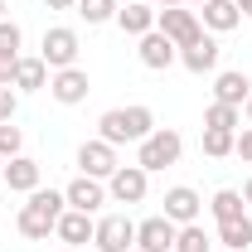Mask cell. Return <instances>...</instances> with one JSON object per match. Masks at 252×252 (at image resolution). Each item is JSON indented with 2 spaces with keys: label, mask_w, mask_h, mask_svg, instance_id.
Segmentation results:
<instances>
[{
  "label": "cell",
  "mask_w": 252,
  "mask_h": 252,
  "mask_svg": "<svg viewBox=\"0 0 252 252\" xmlns=\"http://www.w3.org/2000/svg\"><path fill=\"white\" fill-rule=\"evenodd\" d=\"M199 20H204V30H214V34H228V30H238V5L233 0H204V10H199Z\"/></svg>",
  "instance_id": "cell-18"
},
{
  "label": "cell",
  "mask_w": 252,
  "mask_h": 252,
  "mask_svg": "<svg viewBox=\"0 0 252 252\" xmlns=\"http://www.w3.org/2000/svg\"><path fill=\"white\" fill-rule=\"evenodd\" d=\"M233 151H238V156H243V160L252 165V126L243 131V136H238V146H233Z\"/></svg>",
  "instance_id": "cell-31"
},
{
  "label": "cell",
  "mask_w": 252,
  "mask_h": 252,
  "mask_svg": "<svg viewBox=\"0 0 252 252\" xmlns=\"http://www.w3.org/2000/svg\"><path fill=\"white\" fill-rule=\"evenodd\" d=\"M243 107H248V126H252V97H248V102H243Z\"/></svg>",
  "instance_id": "cell-35"
},
{
  "label": "cell",
  "mask_w": 252,
  "mask_h": 252,
  "mask_svg": "<svg viewBox=\"0 0 252 252\" xmlns=\"http://www.w3.org/2000/svg\"><path fill=\"white\" fill-rule=\"evenodd\" d=\"M175 252H209V233H204L199 223H185V228L175 233Z\"/></svg>",
  "instance_id": "cell-25"
},
{
  "label": "cell",
  "mask_w": 252,
  "mask_h": 252,
  "mask_svg": "<svg viewBox=\"0 0 252 252\" xmlns=\"http://www.w3.org/2000/svg\"><path fill=\"white\" fill-rule=\"evenodd\" d=\"M199 209H204V199H199L189 185H175L170 194H165V219L180 223V228H185V223H199Z\"/></svg>",
  "instance_id": "cell-12"
},
{
  "label": "cell",
  "mask_w": 252,
  "mask_h": 252,
  "mask_svg": "<svg viewBox=\"0 0 252 252\" xmlns=\"http://www.w3.org/2000/svg\"><path fill=\"white\" fill-rule=\"evenodd\" d=\"M20 39L25 34H20L15 20H0V54H20Z\"/></svg>",
  "instance_id": "cell-28"
},
{
  "label": "cell",
  "mask_w": 252,
  "mask_h": 252,
  "mask_svg": "<svg viewBox=\"0 0 252 252\" xmlns=\"http://www.w3.org/2000/svg\"><path fill=\"white\" fill-rule=\"evenodd\" d=\"M15 88H20V93L49 88V63H44V59H20V63H15Z\"/></svg>",
  "instance_id": "cell-19"
},
{
  "label": "cell",
  "mask_w": 252,
  "mask_h": 252,
  "mask_svg": "<svg viewBox=\"0 0 252 252\" xmlns=\"http://www.w3.org/2000/svg\"><path fill=\"white\" fill-rule=\"evenodd\" d=\"M209 209H214L219 223H228V219H243V214H248V199H243V189H219V194L209 199Z\"/></svg>",
  "instance_id": "cell-22"
},
{
  "label": "cell",
  "mask_w": 252,
  "mask_h": 252,
  "mask_svg": "<svg viewBox=\"0 0 252 252\" xmlns=\"http://www.w3.org/2000/svg\"><path fill=\"white\" fill-rule=\"evenodd\" d=\"M175 59H180V49H175L160 30L141 34V63H146V68H156V73H160V68H170Z\"/></svg>",
  "instance_id": "cell-16"
},
{
  "label": "cell",
  "mask_w": 252,
  "mask_h": 252,
  "mask_svg": "<svg viewBox=\"0 0 252 252\" xmlns=\"http://www.w3.org/2000/svg\"><path fill=\"white\" fill-rule=\"evenodd\" d=\"M219 39H214V34H204V39H194V44H189V49H180V63H185L189 73H214V68H219Z\"/></svg>",
  "instance_id": "cell-15"
},
{
  "label": "cell",
  "mask_w": 252,
  "mask_h": 252,
  "mask_svg": "<svg viewBox=\"0 0 252 252\" xmlns=\"http://www.w3.org/2000/svg\"><path fill=\"white\" fill-rule=\"evenodd\" d=\"M49 93H54V102H63V107H78L83 97L93 93V83H88V73L73 63V68H59V73L49 78Z\"/></svg>",
  "instance_id": "cell-10"
},
{
  "label": "cell",
  "mask_w": 252,
  "mask_h": 252,
  "mask_svg": "<svg viewBox=\"0 0 252 252\" xmlns=\"http://www.w3.org/2000/svg\"><path fill=\"white\" fill-rule=\"evenodd\" d=\"M233 146H238V131H214V126H204V156L209 160L233 156Z\"/></svg>",
  "instance_id": "cell-23"
},
{
  "label": "cell",
  "mask_w": 252,
  "mask_h": 252,
  "mask_svg": "<svg viewBox=\"0 0 252 252\" xmlns=\"http://www.w3.org/2000/svg\"><path fill=\"white\" fill-rule=\"evenodd\" d=\"M93 243L97 252H136V223L126 214H107V219H97Z\"/></svg>",
  "instance_id": "cell-5"
},
{
  "label": "cell",
  "mask_w": 252,
  "mask_h": 252,
  "mask_svg": "<svg viewBox=\"0 0 252 252\" xmlns=\"http://www.w3.org/2000/svg\"><path fill=\"white\" fill-rule=\"evenodd\" d=\"M219 243H223L228 252H248V248H252V219L243 214V219L219 223Z\"/></svg>",
  "instance_id": "cell-20"
},
{
  "label": "cell",
  "mask_w": 252,
  "mask_h": 252,
  "mask_svg": "<svg viewBox=\"0 0 252 252\" xmlns=\"http://www.w3.org/2000/svg\"><path fill=\"white\" fill-rule=\"evenodd\" d=\"M248 97H252V78L243 73V68H228V73H219V78H214V102L243 107Z\"/></svg>",
  "instance_id": "cell-14"
},
{
  "label": "cell",
  "mask_w": 252,
  "mask_h": 252,
  "mask_svg": "<svg viewBox=\"0 0 252 252\" xmlns=\"http://www.w3.org/2000/svg\"><path fill=\"white\" fill-rule=\"evenodd\" d=\"M15 63L20 54H0V88H15Z\"/></svg>",
  "instance_id": "cell-30"
},
{
  "label": "cell",
  "mask_w": 252,
  "mask_h": 252,
  "mask_svg": "<svg viewBox=\"0 0 252 252\" xmlns=\"http://www.w3.org/2000/svg\"><path fill=\"white\" fill-rule=\"evenodd\" d=\"M238 122H243V107H228V102H214L204 112V126H214V131H238Z\"/></svg>",
  "instance_id": "cell-24"
},
{
  "label": "cell",
  "mask_w": 252,
  "mask_h": 252,
  "mask_svg": "<svg viewBox=\"0 0 252 252\" xmlns=\"http://www.w3.org/2000/svg\"><path fill=\"white\" fill-rule=\"evenodd\" d=\"M63 252H78V248H63Z\"/></svg>",
  "instance_id": "cell-40"
},
{
  "label": "cell",
  "mask_w": 252,
  "mask_h": 252,
  "mask_svg": "<svg viewBox=\"0 0 252 252\" xmlns=\"http://www.w3.org/2000/svg\"><path fill=\"white\" fill-rule=\"evenodd\" d=\"M49 10H78V0H44Z\"/></svg>",
  "instance_id": "cell-32"
},
{
  "label": "cell",
  "mask_w": 252,
  "mask_h": 252,
  "mask_svg": "<svg viewBox=\"0 0 252 252\" xmlns=\"http://www.w3.org/2000/svg\"><path fill=\"white\" fill-rule=\"evenodd\" d=\"M5 185L15 189V194H34L39 189V160H30V156L5 160Z\"/></svg>",
  "instance_id": "cell-17"
},
{
  "label": "cell",
  "mask_w": 252,
  "mask_h": 252,
  "mask_svg": "<svg viewBox=\"0 0 252 252\" xmlns=\"http://www.w3.org/2000/svg\"><path fill=\"white\" fill-rule=\"evenodd\" d=\"M59 243L63 248H83V243H93V233H97V223L93 214H78V209H63V219H59Z\"/></svg>",
  "instance_id": "cell-13"
},
{
  "label": "cell",
  "mask_w": 252,
  "mask_h": 252,
  "mask_svg": "<svg viewBox=\"0 0 252 252\" xmlns=\"http://www.w3.org/2000/svg\"><path fill=\"white\" fill-rule=\"evenodd\" d=\"M0 185H5V160H0Z\"/></svg>",
  "instance_id": "cell-37"
},
{
  "label": "cell",
  "mask_w": 252,
  "mask_h": 252,
  "mask_svg": "<svg viewBox=\"0 0 252 252\" xmlns=\"http://www.w3.org/2000/svg\"><path fill=\"white\" fill-rule=\"evenodd\" d=\"M146 189H151V175H146L141 165H117V175L107 180V194H112L117 204H141Z\"/></svg>",
  "instance_id": "cell-8"
},
{
  "label": "cell",
  "mask_w": 252,
  "mask_h": 252,
  "mask_svg": "<svg viewBox=\"0 0 252 252\" xmlns=\"http://www.w3.org/2000/svg\"><path fill=\"white\" fill-rule=\"evenodd\" d=\"M223 252H228V248H223Z\"/></svg>",
  "instance_id": "cell-41"
},
{
  "label": "cell",
  "mask_w": 252,
  "mask_h": 252,
  "mask_svg": "<svg viewBox=\"0 0 252 252\" xmlns=\"http://www.w3.org/2000/svg\"><path fill=\"white\" fill-rule=\"evenodd\" d=\"M63 199H68V209H78V214H97V209L107 204V189H102V180H93V175H78L73 185L63 189Z\"/></svg>",
  "instance_id": "cell-11"
},
{
  "label": "cell",
  "mask_w": 252,
  "mask_h": 252,
  "mask_svg": "<svg viewBox=\"0 0 252 252\" xmlns=\"http://www.w3.org/2000/svg\"><path fill=\"white\" fill-rule=\"evenodd\" d=\"M0 20H5V0H0Z\"/></svg>",
  "instance_id": "cell-38"
},
{
  "label": "cell",
  "mask_w": 252,
  "mask_h": 252,
  "mask_svg": "<svg viewBox=\"0 0 252 252\" xmlns=\"http://www.w3.org/2000/svg\"><path fill=\"white\" fill-rule=\"evenodd\" d=\"M15 112H20V97H15V88H0V122H15Z\"/></svg>",
  "instance_id": "cell-29"
},
{
  "label": "cell",
  "mask_w": 252,
  "mask_h": 252,
  "mask_svg": "<svg viewBox=\"0 0 252 252\" xmlns=\"http://www.w3.org/2000/svg\"><path fill=\"white\" fill-rule=\"evenodd\" d=\"M39 59L49 63L54 73H59V68H73V63H78V34L68 30V25L44 30V49H39Z\"/></svg>",
  "instance_id": "cell-6"
},
{
  "label": "cell",
  "mask_w": 252,
  "mask_h": 252,
  "mask_svg": "<svg viewBox=\"0 0 252 252\" xmlns=\"http://www.w3.org/2000/svg\"><path fill=\"white\" fill-rule=\"evenodd\" d=\"M117 25H122L126 34H151L156 30V5H126V10H117Z\"/></svg>",
  "instance_id": "cell-21"
},
{
  "label": "cell",
  "mask_w": 252,
  "mask_h": 252,
  "mask_svg": "<svg viewBox=\"0 0 252 252\" xmlns=\"http://www.w3.org/2000/svg\"><path fill=\"white\" fill-rule=\"evenodd\" d=\"M117 165H122V160H117V146H107L102 136L78 146V170H83V175H93V180H112V175H117Z\"/></svg>",
  "instance_id": "cell-7"
},
{
  "label": "cell",
  "mask_w": 252,
  "mask_h": 252,
  "mask_svg": "<svg viewBox=\"0 0 252 252\" xmlns=\"http://www.w3.org/2000/svg\"><path fill=\"white\" fill-rule=\"evenodd\" d=\"M185 5H204V0H185Z\"/></svg>",
  "instance_id": "cell-39"
},
{
  "label": "cell",
  "mask_w": 252,
  "mask_h": 252,
  "mask_svg": "<svg viewBox=\"0 0 252 252\" xmlns=\"http://www.w3.org/2000/svg\"><path fill=\"white\" fill-rule=\"evenodd\" d=\"M238 5V15H252V0H233Z\"/></svg>",
  "instance_id": "cell-33"
},
{
  "label": "cell",
  "mask_w": 252,
  "mask_h": 252,
  "mask_svg": "<svg viewBox=\"0 0 252 252\" xmlns=\"http://www.w3.org/2000/svg\"><path fill=\"white\" fill-rule=\"evenodd\" d=\"M97 131H102L107 146H126V141L141 146V141L156 131V112H151V107H112V112H102Z\"/></svg>",
  "instance_id": "cell-1"
},
{
  "label": "cell",
  "mask_w": 252,
  "mask_h": 252,
  "mask_svg": "<svg viewBox=\"0 0 252 252\" xmlns=\"http://www.w3.org/2000/svg\"><path fill=\"white\" fill-rule=\"evenodd\" d=\"M20 151H25V131L15 122H0V160H15Z\"/></svg>",
  "instance_id": "cell-27"
},
{
  "label": "cell",
  "mask_w": 252,
  "mask_h": 252,
  "mask_svg": "<svg viewBox=\"0 0 252 252\" xmlns=\"http://www.w3.org/2000/svg\"><path fill=\"white\" fill-rule=\"evenodd\" d=\"M156 5H160V10H165V5H180V0H156Z\"/></svg>",
  "instance_id": "cell-36"
},
{
  "label": "cell",
  "mask_w": 252,
  "mask_h": 252,
  "mask_svg": "<svg viewBox=\"0 0 252 252\" xmlns=\"http://www.w3.org/2000/svg\"><path fill=\"white\" fill-rule=\"evenodd\" d=\"M78 15L88 25H107V20H117V0H78Z\"/></svg>",
  "instance_id": "cell-26"
},
{
  "label": "cell",
  "mask_w": 252,
  "mask_h": 252,
  "mask_svg": "<svg viewBox=\"0 0 252 252\" xmlns=\"http://www.w3.org/2000/svg\"><path fill=\"white\" fill-rule=\"evenodd\" d=\"M63 209H68V199H63L59 189H34V194H30V204L20 209V233H25L30 243H44V238L59 228Z\"/></svg>",
  "instance_id": "cell-2"
},
{
  "label": "cell",
  "mask_w": 252,
  "mask_h": 252,
  "mask_svg": "<svg viewBox=\"0 0 252 252\" xmlns=\"http://www.w3.org/2000/svg\"><path fill=\"white\" fill-rule=\"evenodd\" d=\"M243 199H248V204H252V180H248V185H243Z\"/></svg>",
  "instance_id": "cell-34"
},
{
  "label": "cell",
  "mask_w": 252,
  "mask_h": 252,
  "mask_svg": "<svg viewBox=\"0 0 252 252\" xmlns=\"http://www.w3.org/2000/svg\"><path fill=\"white\" fill-rule=\"evenodd\" d=\"M180 151H185V141H180V131H170V126H156L146 141H141V156H136V165L151 175V170H170L175 160H180Z\"/></svg>",
  "instance_id": "cell-4"
},
{
  "label": "cell",
  "mask_w": 252,
  "mask_h": 252,
  "mask_svg": "<svg viewBox=\"0 0 252 252\" xmlns=\"http://www.w3.org/2000/svg\"><path fill=\"white\" fill-rule=\"evenodd\" d=\"M156 30L175 44V49H189L194 39H204V20H199V10H185V5H165L156 10Z\"/></svg>",
  "instance_id": "cell-3"
},
{
  "label": "cell",
  "mask_w": 252,
  "mask_h": 252,
  "mask_svg": "<svg viewBox=\"0 0 252 252\" xmlns=\"http://www.w3.org/2000/svg\"><path fill=\"white\" fill-rule=\"evenodd\" d=\"M175 233H180V223H170L165 214L136 223V252H175Z\"/></svg>",
  "instance_id": "cell-9"
}]
</instances>
